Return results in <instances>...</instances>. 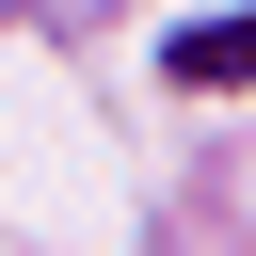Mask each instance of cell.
I'll return each mask as SVG.
<instances>
[{"mask_svg":"<svg viewBox=\"0 0 256 256\" xmlns=\"http://www.w3.org/2000/svg\"><path fill=\"white\" fill-rule=\"evenodd\" d=\"M176 80L208 96V80H256V16H208V32H176Z\"/></svg>","mask_w":256,"mask_h":256,"instance_id":"6da1fadb","label":"cell"}]
</instances>
